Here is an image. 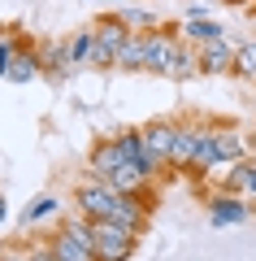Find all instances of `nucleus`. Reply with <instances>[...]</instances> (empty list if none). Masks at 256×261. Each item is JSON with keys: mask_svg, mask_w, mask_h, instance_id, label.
Here are the masks:
<instances>
[{"mask_svg": "<svg viewBox=\"0 0 256 261\" xmlns=\"http://www.w3.org/2000/svg\"><path fill=\"white\" fill-rule=\"evenodd\" d=\"M48 244H52V252L61 261H96V252L87 248V244H78L74 235H65V231H52V235H48Z\"/></svg>", "mask_w": 256, "mask_h": 261, "instance_id": "nucleus-21", "label": "nucleus"}, {"mask_svg": "<svg viewBox=\"0 0 256 261\" xmlns=\"http://www.w3.org/2000/svg\"><path fill=\"white\" fill-rule=\"evenodd\" d=\"M187 18H209V5L204 0H187Z\"/></svg>", "mask_w": 256, "mask_h": 261, "instance_id": "nucleus-28", "label": "nucleus"}, {"mask_svg": "<svg viewBox=\"0 0 256 261\" xmlns=\"http://www.w3.org/2000/svg\"><path fill=\"white\" fill-rule=\"evenodd\" d=\"M26 257H31V261H61V257L52 252V244H48V240H44V244H26Z\"/></svg>", "mask_w": 256, "mask_h": 261, "instance_id": "nucleus-26", "label": "nucleus"}, {"mask_svg": "<svg viewBox=\"0 0 256 261\" xmlns=\"http://www.w3.org/2000/svg\"><path fill=\"white\" fill-rule=\"evenodd\" d=\"M92 235H96V261H126L130 252H135L139 235H130L126 226L109 222V218H100V222H92Z\"/></svg>", "mask_w": 256, "mask_h": 261, "instance_id": "nucleus-2", "label": "nucleus"}, {"mask_svg": "<svg viewBox=\"0 0 256 261\" xmlns=\"http://www.w3.org/2000/svg\"><path fill=\"white\" fill-rule=\"evenodd\" d=\"M92 27H96V39H100V44H104V48H109V53H113V57H118V48H122V44H126V39H130V35H135V31H130V27H126V22H122V13H100V18H96V22H92Z\"/></svg>", "mask_w": 256, "mask_h": 261, "instance_id": "nucleus-12", "label": "nucleus"}, {"mask_svg": "<svg viewBox=\"0 0 256 261\" xmlns=\"http://www.w3.org/2000/svg\"><path fill=\"white\" fill-rule=\"evenodd\" d=\"M148 183H152V178H148L139 166H130V161H122V166L113 170V178H109V187H113V192H122V196H139Z\"/></svg>", "mask_w": 256, "mask_h": 261, "instance_id": "nucleus-18", "label": "nucleus"}, {"mask_svg": "<svg viewBox=\"0 0 256 261\" xmlns=\"http://www.w3.org/2000/svg\"><path fill=\"white\" fill-rule=\"evenodd\" d=\"M144 53H148V35H130L126 44L118 48V61H113V70H122V74H135V70H144Z\"/></svg>", "mask_w": 256, "mask_h": 261, "instance_id": "nucleus-20", "label": "nucleus"}, {"mask_svg": "<svg viewBox=\"0 0 256 261\" xmlns=\"http://www.w3.org/2000/svg\"><path fill=\"white\" fill-rule=\"evenodd\" d=\"M48 218H61V196L56 192H39L26 209H22V226H39Z\"/></svg>", "mask_w": 256, "mask_h": 261, "instance_id": "nucleus-16", "label": "nucleus"}, {"mask_svg": "<svg viewBox=\"0 0 256 261\" xmlns=\"http://www.w3.org/2000/svg\"><path fill=\"white\" fill-rule=\"evenodd\" d=\"M213 144H217V174L226 166H235V161H247L252 157V135L239 126H230V122H213Z\"/></svg>", "mask_w": 256, "mask_h": 261, "instance_id": "nucleus-3", "label": "nucleus"}, {"mask_svg": "<svg viewBox=\"0 0 256 261\" xmlns=\"http://www.w3.org/2000/svg\"><path fill=\"white\" fill-rule=\"evenodd\" d=\"M252 218V205H247L243 196L226 192V187H217V192L209 196V222L213 226H239Z\"/></svg>", "mask_w": 256, "mask_h": 261, "instance_id": "nucleus-6", "label": "nucleus"}, {"mask_svg": "<svg viewBox=\"0 0 256 261\" xmlns=\"http://www.w3.org/2000/svg\"><path fill=\"white\" fill-rule=\"evenodd\" d=\"M252 183H256L252 157H247V161H235V166L221 170V187H226V192H235V196H247V192H252Z\"/></svg>", "mask_w": 256, "mask_h": 261, "instance_id": "nucleus-19", "label": "nucleus"}, {"mask_svg": "<svg viewBox=\"0 0 256 261\" xmlns=\"http://www.w3.org/2000/svg\"><path fill=\"white\" fill-rule=\"evenodd\" d=\"M195 74H200V48L183 39L178 53H174V61H169V70H165V79H169V83H191Z\"/></svg>", "mask_w": 256, "mask_h": 261, "instance_id": "nucleus-13", "label": "nucleus"}, {"mask_svg": "<svg viewBox=\"0 0 256 261\" xmlns=\"http://www.w3.org/2000/svg\"><path fill=\"white\" fill-rule=\"evenodd\" d=\"M200 74H235V44L230 39H213L200 44Z\"/></svg>", "mask_w": 256, "mask_h": 261, "instance_id": "nucleus-9", "label": "nucleus"}, {"mask_svg": "<svg viewBox=\"0 0 256 261\" xmlns=\"http://www.w3.org/2000/svg\"><path fill=\"white\" fill-rule=\"evenodd\" d=\"M247 13H252V18H256V0H252V5H247Z\"/></svg>", "mask_w": 256, "mask_h": 261, "instance_id": "nucleus-31", "label": "nucleus"}, {"mask_svg": "<svg viewBox=\"0 0 256 261\" xmlns=\"http://www.w3.org/2000/svg\"><path fill=\"white\" fill-rule=\"evenodd\" d=\"M144 130V144H148V152H152L161 166H169V148H174V130H178V122H169V118H156V122H148V126H139Z\"/></svg>", "mask_w": 256, "mask_h": 261, "instance_id": "nucleus-11", "label": "nucleus"}, {"mask_svg": "<svg viewBox=\"0 0 256 261\" xmlns=\"http://www.w3.org/2000/svg\"><path fill=\"white\" fill-rule=\"evenodd\" d=\"M109 222L126 226L130 235H148V226H152V209H148L139 196H118V205H113Z\"/></svg>", "mask_w": 256, "mask_h": 261, "instance_id": "nucleus-7", "label": "nucleus"}, {"mask_svg": "<svg viewBox=\"0 0 256 261\" xmlns=\"http://www.w3.org/2000/svg\"><path fill=\"white\" fill-rule=\"evenodd\" d=\"M5 79H9V83H35V79H44L39 57H35V44H26V39L18 44V57H13V65H9Z\"/></svg>", "mask_w": 256, "mask_h": 261, "instance_id": "nucleus-15", "label": "nucleus"}, {"mask_svg": "<svg viewBox=\"0 0 256 261\" xmlns=\"http://www.w3.org/2000/svg\"><path fill=\"white\" fill-rule=\"evenodd\" d=\"M191 157H195V122H178L174 130V148H169V170H191Z\"/></svg>", "mask_w": 256, "mask_h": 261, "instance_id": "nucleus-14", "label": "nucleus"}, {"mask_svg": "<svg viewBox=\"0 0 256 261\" xmlns=\"http://www.w3.org/2000/svg\"><path fill=\"white\" fill-rule=\"evenodd\" d=\"M113 144H118V152H122V161H130V166H139L148 178H161V170H169V166H161V161L148 152V144H144V130L139 126H126V130H113Z\"/></svg>", "mask_w": 256, "mask_h": 261, "instance_id": "nucleus-4", "label": "nucleus"}, {"mask_svg": "<svg viewBox=\"0 0 256 261\" xmlns=\"http://www.w3.org/2000/svg\"><path fill=\"white\" fill-rule=\"evenodd\" d=\"M252 166H256V152H252Z\"/></svg>", "mask_w": 256, "mask_h": 261, "instance_id": "nucleus-32", "label": "nucleus"}, {"mask_svg": "<svg viewBox=\"0 0 256 261\" xmlns=\"http://www.w3.org/2000/svg\"><path fill=\"white\" fill-rule=\"evenodd\" d=\"M9 222V200H5V192H0V226Z\"/></svg>", "mask_w": 256, "mask_h": 261, "instance_id": "nucleus-29", "label": "nucleus"}, {"mask_svg": "<svg viewBox=\"0 0 256 261\" xmlns=\"http://www.w3.org/2000/svg\"><path fill=\"white\" fill-rule=\"evenodd\" d=\"M18 44H22V39L13 35V27H5V31H0V79L9 74V65H13V57H18Z\"/></svg>", "mask_w": 256, "mask_h": 261, "instance_id": "nucleus-25", "label": "nucleus"}, {"mask_svg": "<svg viewBox=\"0 0 256 261\" xmlns=\"http://www.w3.org/2000/svg\"><path fill=\"white\" fill-rule=\"evenodd\" d=\"M221 5H235V9H247V5H252V0H221Z\"/></svg>", "mask_w": 256, "mask_h": 261, "instance_id": "nucleus-30", "label": "nucleus"}, {"mask_svg": "<svg viewBox=\"0 0 256 261\" xmlns=\"http://www.w3.org/2000/svg\"><path fill=\"white\" fill-rule=\"evenodd\" d=\"M65 48H70V65H74V70H78V65H87V57H92V48H96V27L74 31V35L65 39Z\"/></svg>", "mask_w": 256, "mask_h": 261, "instance_id": "nucleus-22", "label": "nucleus"}, {"mask_svg": "<svg viewBox=\"0 0 256 261\" xmlns=\"http://www.w3.org/2000/svg\"><path fill=\"white\" fill-rule=\"evenodd\" d=\"M0 261H31V257H26L22 244H5V248H0Z\"/></svg>", "mask_w": 256, "mask_h": 261, "instance_id": "nucleus-27", "label": "nucleus"}, {"mask_svg": "<svg viewBox=\"0 0 256 261\" xmlns=\"http://www.w3.org/2000/svg\"><path fill=\"white\" fill-rule=\"evenodd\" d=\"M122 22H126L135 35H148V31H161V18H156L152 9H139V5H126V9H118Z\"/></svg>", "mask_w": 256, "mask_h": 261, "instance_id": "nucleus-23", "label": "nucleus"}, {"mask_svg": "<svg viewBox=\"0 0 256 261\" xmlns=\"http://www.w3.org/2000/svg\"><path fill=\"white\" fill-rule=\"evenodd\" d=\"M217 170V144H213V122H195V157H191V170L187 174L204 178Z\"/></svg>", "mask_w": 256, "mask_h": 261, "instance_id": "nucleus-10", "label": "nucleus"}, {"mask_svg": "<svg viewBox=\"0 0 256 261\" xmlns=\"http://www.w3.org/2000/svg\"><path fill=\"white\" fill-rule=\"evenodd\" d=\"M118 196H122V192H113L104 178H92V174H87V178H78V183H74L70 200H74V214H82V218H92V222H100V218L113 214Z\"/></svg>", "mask_w": 256, "mask_h": 261, "instance_id": "nucleus-1", "label": "nucleus"}, {"mask_svg": "<svg viewBox=\"0 0 256 261\" xmlns=\"http://www.w3.org/2000/svg\"><path fill=\"white\" fill-rule=\"evenodd\" d=\"M183 39L187 44H213V39H226V27L213 18H183Z\"/></svg>", "mask_w": 256, "mask_h": 261, "instance_id": "nucleus-17", "label": "nucleus"}, {"mask_svg": "<svg viewBox=\"0 0 256 261\" xmlns=\"http://www.w3.org/2000/svg\"><path fill=\"white\" fill-rule=\"evenodd\" d=\"M35 57H39V70H44V79L52 87L65 83V74H70V48H65V39H35Z\"/></svg>", "mask_w": 256, "mask_h": 261, "instance_id": "nucleus-5", "label": "nucleus"}, {"mask_svg": "<svg viewBox=\"0 0 256 261\" xmlns=\"http://www.w3.org/2000/svg\"><path fill=\"white\" fill-rule=\"evenodd\" d=\"M235 79H252L256 83V39L235 44Z\"/></svg>", "mask_w": 256, "mask_h": 261, "instance_id": "nucleus-24", "label": "nucleus"}, {"mask_svg": "<svg viewBox=\"0 0 256 261\" xmlns=\"http://www.w3.org/2000/svg\"><path fill=\"white\" fill-rule=\"evenodd\" d=\"M118 166H122V152H118V144H113V135H100V140H92V148H87V174L109 183Z\"/></svg>", "mask_w": 256, "mask_h": 261, "instance_id": "nucleus-8", "label": "nucleus"}]
</instances>
